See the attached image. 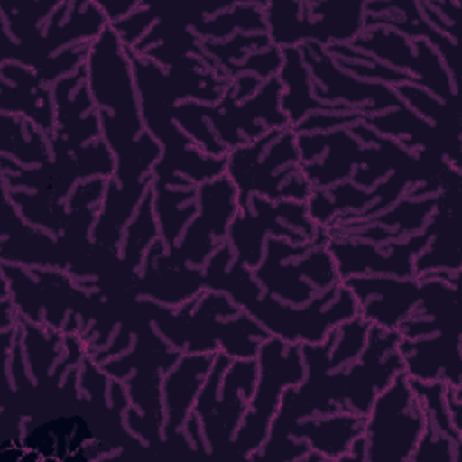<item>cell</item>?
<instances>
[{
    "label": "cell",
    "mask_w": 462,
    "mask_h": 462,
    "mask_svg": "<svg viewBox=\"0 0 462 462\" xmlns=\"http://www.w3.org/2000/svg\"><path fill=\"white\" fill-rule=\"evenodd\" d=\"M424 426L420 401L406 372H399L381 390L366 415L365 428L341 458L411 460Z\"/></svg>",
    "instance_id": "obj_1"
}]
</instances>
